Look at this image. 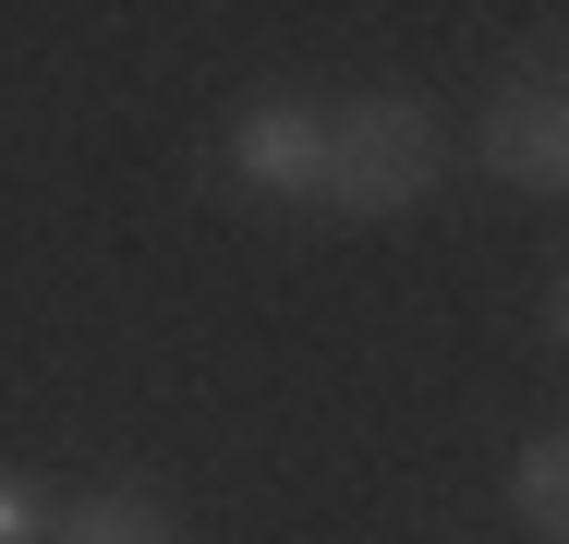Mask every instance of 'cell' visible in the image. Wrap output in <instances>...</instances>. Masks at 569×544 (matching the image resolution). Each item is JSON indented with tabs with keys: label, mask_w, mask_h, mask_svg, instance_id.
<instances>
[{
	"label": "cell",
	"mask_w": 569,
	"mask_h": 544,
	"mask_svg": "<svg viewBox=\"0 0 569 544\" xmlns=\"http://www.w3.org/2000/svg\"><path fill=\"white\" fill-rule=\"evenodd\" d=\"M485 170L497 182H533V194H569V98L558 85H509V98L472 121Z\"/></svg>",
	"instance_id": "2"
},
{
	"label": "cell",
	"mask_w": 569,
	"mask_h": 544,
	"mask_svg": "<svg viewBox=\"0 0 569 544\" xmlns=\"http://www.w3.org/2000/svg\"><path fill=\"white\" fill-rule=\"evenodd\" d=\"M230 158H242V182H279V194H303L316 170H328V121H303V109H242V133H230Z\"/></svg>",
	"instance_id": "3"
},
{
	"label": "cell",
	"mask_w": 569,
	"mask_h": 544,
	"mask_svg": "<svg viewBox=\"0 0 569 544\" xmlns=\"http://www.w3.org/2000/svg\"><path fill=\"white\" fill-rule=\"evenodd\" d=\"M437 170H449V133H437V109L425 98H363L328 121V170H316V194L351 218H400L437 194Z\"/></svg>",
	"instance_id": "1"
},
{
	"label": "cell",
	"mask_w": 569,
	"mask_h": 544,
	"mask_svg": "<svg viewBox=\"0 0 569 544\" xmlns=\"http://www.w3.org/2000/svg\"><path fill=\"white\" fill-rule=\"evenodd\" d=\"M0 544H24V484H0Z\"/></svg>",
	"instance_id": "6"
},
{
	"label": "cell",
	"mask_w": 569,
	"mask_h": 544,
	"mask_svg": "<svg viewBox=\"0 0 569 544\" xmlns=\"http://www.w3.org/2000/svg\"><path fill=\"white\" fill-rule=\"evenodd\" d=\"M546 315H558V339H569V279H558V291H546Z\"/></svg>",
	"instance_id": "7"
},
{
	"label": "cell",
	"mask_w": 569,
	"mask_h": 544,
	"mask_svg": "<svg viewBox=\"0 0 569 544\" xmlns=\"http://www.w3.org/2000/svg\"><path fill=\"white\" fill-rule=\"evenodd\" d=\"M509 496H521V521H533V533H558V544H569V435H533V447H521Z\"/></svg>",
	"instance_id": "5"
},
{
	"label": "cell",
	"mask_w": 569,
	"mask_h": 544,
	"mask_svg": "<svg viewBox=\"0 0 569 544\" xmlns=\"http://www.w3.org/2000/svg\"><path fill=\"white\" fill-rule=\"evenodd\" d=\"M49 544H182V533H170L158 496H86V508L49 521Z\"/></svg>",
	"instance_id": "4"
}]
</instances>
